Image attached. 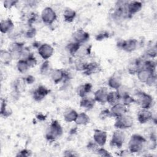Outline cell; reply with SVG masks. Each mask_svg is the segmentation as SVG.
<instances>
[{"mask_svg": "<svg viewBox=\"0 0 157 157\" xmlns=\"http://www.w3.org/2000/svg\"><path fill=\"white\" fill-rule=\"evenodd\" d=\"M147 143V139L142 135L134 134L131 136L128 143V150L131 153L140 152Z\"/></svg>", "mask_w": 157, "mask_h": 157, "instance_id": "6da1fadb", "label": "cell"}, {"mask_svg": "<svg viewBox=\"0 0 157 157\" xmlns=\"http://www.w3.org/2000/svg\"><path fill=\"white\" fill-rule=\"evenodd\" d=\"M63 133V129L61 124L58 120H54L51 122L47 128L45 137L47 140L52 142L61 137Z\"/></svg>", "mask_w": 157, "mask_h": 157, "instance_id": "7a4b0ae2", "label": "cell"}, {"mask_svg": "<svg viewBox=\"0 0 157 157\" xmlns=\"http://www.w3.org/2000/svg\"><path fill=\"white\" fill-rule=\"evenodd\" d=\"M134 124V120L131 115H124L120 117L116 118L114 127L117 129H126L131 128Z\"/></svg>", "mask_w": 157, "mask_h": 157, "instance_id": "3957f363", "label": "cell"}, {"mask_svg": "<svg viewBox=\"0 0 157 157\" xmlns=\"http://www.w3.org/2000/svg\"><path fill=\"white\" fill-rule=\"evenodd\" d=\"M139 41L135 39L120 40L117 42V47L126 52H132L138 48Z\"/></svg>", "mask_w": 157, "mask_h": 157, "instance_id": "277c9868", "label": "cell"}, {"mask_svg": "<svg viewBox=\"0 0 157 157\" xmlns=\"http://www.w3.org/2000/svg\"><path fill=\"white\" fill-rule=\"evenodd\" d=\"M136 102L142 109H149L153 105V99L149 94L140 91L137 94V99L136 100Z\"/></svg>", "mask_w": 157, "mask_h": 157, "instance_id": "5b68a950", "label": "cell"}, {"mask_svg": "<svg viewBox=\"0 0 157 157\" xmlns=\"http://www.w3.org/2000/svg\"><path fill=\"white\" fill-rule=\"evenodd\" d=\"M57 15L51 7H45L41 12V20L44 23L50 25L56 20Z\"/></svg>", "mask_w": 157, "mask_h": 157, "instance_id": "8992f818", "label": "cell"}, {"mask_svg": "<svg viewBox=\"0 0 157 157\" xmlns=\"http://www.w3.org/2000/svg\"><path fill=\"white\" fill-rule=\"evenodd\" d=\"M125 137L124 132L121 129H117L113 132L110 141V144L112 147L120 148L122 147L125 141Z\"/></svg>", "mask_w": 157, "mask_h": 157, "instance_id": "52a82bcc", "label": "cell"}, {"mask_svg": "<svg viewBox=\"0 0 157 157\" xmlns=\"http://www.w3.org/2000/svg\"><path fill=\"white\" fill-rule=\"evenodd\" d=\"M50 75L55 84H58L63 80L67 81L70 79L69 73L61 69H53Z\"/></svg>", "mask_w": 157, "mask_h": 157, "instance_id": "ba28073f", "label": "cell"}, {"mask_svg": "<svg viewBox=\"0 0 157 157\" xmlns=\"http://www.w3.org/2000/svg\"><path fill=\"white\" fill-rule=\"evenodd\" d=\"M38 53L40 57L44 60H48L53 54L54 48L53 47L47 43L42 44L37 48Z\"/></svg>", "mask_w": 157, "mask_h": 157, "instance_id": "9c48e42d", "label": "cell"}, {"mask_svg": "<svg viewBox=\"0 0 157 157\" xmlns=\"http://www.w3.org/2000/svg\"><path fill=\"white\" fill-rule=\"evenodd\" d=\"M72 37L74 42L82 45L88 41L90 39V34L85 30L82 29H78L73 33Z\"/></svg>", "mask_w": 157, "mask_h": 157, "instance_id": "30bf717a", "label": "cell"}, {"mask_svg": "<svg viewBox=\"0 0 157 157\" xmlns=\"http://www.w3.org/2000/svg\"><path fill=\"white\" fill-rule=\"evenodd\" d=\"M109 110L111 117L118 118L126 114L128 109L126 105L119 102L112 105V107Z\"/></svg>", "mask_w": 157, "mask_h": 157, "instance_id": "8fae6325", "label": "cell"}, {"mask_svg": "<svg viewBox=\"0 0 157 157\" xmlns=\"http://www.w3.org/2000/svg\"><path fill=\"white\" fill-rule=\"evenodd\" d=\"M50 92V90L44 85H40L33 91V98L37 102L43 100Z\"/></svg>", "mask_w": 157, "mask_h": 157, "instance_id": "7c38bea8", "label": "cell"}, {"mask_svg": "<svg viewBox=\"0 0 157 157\" xmlns=\"http://www.w3.org/2000/svg\"><path fill=\"white\" fill-rule=\"evenodd\" d=\"M145 59L138 58L132 60L128 66V71L131 75H134L143 67Z\"/></svg>", "mask_w": 157, "mask_h": 157, "instance_id": "4fadbf2b", "label": "cell"}, {"mask_svg": "<svg viewBox=\"0 0 157 157\" xmlns=\"http://www.w3.org/2000/svg\"><path fill=\"white\" fill-rule=\"evenodd\" d=\"M107 139V132L101 129H94L93 134V140L99 146L104 147Z\"/></svg>", "mask_w": 157, "mask_h": 157, "instance_id": "5bb4252c", "label": "cell"}, {"mask_svg": "<svg viewBox=\"0 0 157 157\" xmlns=\"http://www.w3.org/2000/svg\"><path fill=\"white\" fill-rule=\"evenodd\" d=\"M109 86L114 90H117L122 85V79L120 74L115 73L111 75L107 82Z\"/></svg>", "mask_w": 157, "mask_h": 157, "instance_id": "9a60e30c", "label": "cell"}, {"mask_svg": "<svg viewBox=\"0 0 157 157\" xmlns=\"http://www.w3.org/2000/svg\"><path fill=\"white\" fill-rule=\"evenodd\" d=\"M137 118L140 124H144L152 120L153 114L148 109H142L138 112Z\"/></svg>", "mask_w": 157, "mask_h": 157, "instance_id": "2e32d148", "label": "cell"}, {"mask_svg": "<svg viewBox=\"0 0 157 157\" xmlns=\"http://www.w3.org/2000/svg\"><path fill=\"white\" fill-rule=\"evenodd\" d=\"M108 93V90L105 87H101L94 92L93 98L96 102L101 104H104L107 101Z\"/></svg>", "mask_w": 157, "mask_h": 157, "instance_id": "e0dca14e", "label": "cell"}, {"mask_svg": "<svg viewBox=\"0 0 157 157\" xmlns=\"http://www.w3.org/2000/svg\"><path fill=\"white\" fill-rule=\"evenodd\" d=\"M24 47H25L24 44L19 42H15L11 44L9 50L11 53L13 59L19 60L20 52Z\"/></svg>", "mask_w": 157, "mask_h": 157, "instance_id": "ac0fdd59", "label": "cell"}, {"mask_svg": "<svg viewBox=\"0 0 157 157\" xmlns=\"http://www.w3.org/2000/svg\"><path fill=\"white\" fill-rule=\"evenodd\" d=\"M142 8V3L140 1H131L128 2L127 5V12L131 17L133 15L139 12Z\"/></svg>", "mask_w": 157, "mask_h": 157, "instance_id": "d6986e66", "label": "cell"}, {"mask_svg": "<svg viewBox=\"0 0 157 157\" xmlns=\"http://www.w3.org/2000/svg\"><path fill=\"white\" fill-rule=\"evenodd\" d=\"M14 29V24L10 18L2 20L0 22V31L3 34H9Z\"/></svg>", "mask_w": 157, "mask_h": 157, "instance_id": "ffe728a7", "label": "cell"}, {"mask_svg": "<svg viewBox=\"0 0 157 157\" xmlns=\"http://www.w3.org/2000/svg\"><path fill=\"white\" fill-rule=\"evenodd\" d=\"M92 88L93 86L91 83H85L77 87V93L81 98H83L87 96V94L91 91Z\"/></svg>", "mask_w": 157, "mask_h": 157, "instance_id": "44dd1931", "label": "cell"}, {"mask_svg": "<svg viewBox=\"0 0 157 157\" xmlns=\"http://www.w3.org/2000/svg\"><path fill=\"white\" fill-rule=\"evenodd\" d=\"M155 72H153L145 67H142V69H140L137 74V78L138 80L142 82V83H145L147 82V80H148V78L153 74H155Z\"/></svg>", "mask_w": 157, "mask_h": 157, "instance_id": "7402d4cb", "label": "cell"}, {"mask_svg": "<svg viewBox=\"0 0 157 157\" xmlns=\"http://www.w3.org/2000/svg\"><path fill=\"white\" fill-rule=\"evenodd\" d=\"M77 115L78 113L77 112V111L71 107L67 108L64 110L63 113V117L64 120L68 123L75 122Z\"/></svg>", "mask_w": 157, "mask_h": 157, "instance_id": "603a6c76", "label": "cell"}, {"mask_svg": "<svg viewBox=\"0 0 157 157\" xmlns=\"http://www.w3.org/2000/svg\"><path fill=\"white\" fill-rule=\"evenodd\" d=\"M95 103L96 101L93 98L86 96L81 99L80 101V106L86 110H91L94 107Z\"/></svg>", "mask_w": 157, "mask_h": 157, "instance_id": "cb8c5ba5", "label": "cell"}, {"mask_svg": "<svg viewBox=\"0 0 157 157\" xmlns=\"http://www.w3.org/2000/svg\"><path fill=\"white\" fill-rule=\"evenodd\" d=\"M100 69L101 67L98 63L96 62L88 63L86 67L83 71V73L86 75H90L98 72Z\"/></svg>", "mask_w": 157, "mask_h": 157, "instance_id": "d4e9b609", "label": "cell"}, {"mask_svg": "<svg viewBox=\"0 0 157 157\" xmlns=\"http://www.w3.org/2000/svg\"><path fill=\"white\" fill-rule=\"evenodd\" d=\"M13 59L12 55L9 50H1L0 60L1 63L4 65H9Z\"/></svg>", "mask_w": 157, "mask_h": 157, "instance_id": "484cf974", "label": "cell"}, {"mask_svg": "<svg viewBox=\"0 0 157 157\" xmlns=\"http://www.w3.org/2000/svg\"><path fill=\"white\" fill-rule=\"evenodd\" d=\"M120 99H121L120 96L117 90L111 91L108 93L106 102H108L110 105H113L119 102Z\"/></svg>", "mask_w": 157, "mask_h": 157, "instance_id": "4316f807", "label": "cell"}, {"mask_svg": "<svg viewBox=\"0 0 157 157\" xmlns=\"http://www.w3.org/2000/svg\"><path fill=\"white\" fill-rule=\"evenodd\" d=\"M76 17V12L71 8H66L63 12V18L66 22H72Z\"/></svg>", "mask_w": 157, "mask_h": 157, "instance_id": "83f0119b", "label": "cell"}, {"mask_svg": "<svg viewBox=\"0 0 157 157\" xmlns=\"http://www.w3.org/2000/svg\"><path fill=\"white\" fill-rule=\"evenodd\" d=\"M53 69L51 63L48 60H45L40 67V73L42 75H50Z\"/></svg>", "mask_w": 157, "mask_h": 157, "instance_id": "f1b7e54d", "label": "cell"}, {"mask_svg": "<svg viewBox=\"0 0 157 157\" xmlns=\"http://www.w3.org/2000/svg\"><path fill=\"white\" fill-rule=\"evenodd\" d=\"M81 45V44L73 41L67 44V45L66 46V50L70 55H74L77 53Z\"/></svg>", "mask_w": 157, "mask_h": 157, "instance_id": "f546056e", "label": "cell"}, {"mask_svg": "<svg viewBox=\"0 0 157 157\" xmlns=\"http://www.w3.org/2000/svg\"><path fill=\"white\" fill-rule=\"evenodd\" d=\"M12 114V110L7 108V100L4 98L1 99V115L7 118Z\"/></svg>", "mask_w": 157, "mask_h": 157, "instance_id": "4dcf8cb0", "label": "cell"}, {"mask_svg": "<svg viewBox=\"0 0 157 157\" xmlns=\"http://www.w3.org/2000/svg\"><path fill=\"white\" fill-rule=\"evenodd\" d=\"M90 122V117L85 112L78 113L75 123L77 125H86Z\"/></svg>", "mask_w": 157, "mask_h": 157, "instance_id": "1f68e13d", "label": "cell"}, {"mask_svg": "<svg viewBox=\"0 0 157 157\" xmlns=\"http://www.w3.org/2000/svg\"><path fill=\"white\" fill-rule=\"evenodd\" d=\"M25 82L23 79H17L14 81L13 83V92L20 94L25 88Z\"/></svg>", "mask_w": 157, "mask_h": 157, "instance_id": "d6a6232c", "label": "cell"}, {"mask_svg": "<svg viewBox=\"0 0 157 157\" xmlns=\"http://www.w3.org/2000/svg\"><path fill=\"white\" fill-rule=\"evenodd\" d=\"M17 69L19 72L25 73L29 69V67L26 60L19 59L17 63Z\"/></svg>", "mask_w": 157, "mask_h": 157, "instance_id": "836d02e7", "label": "cell"}, {"mask_svg": "<svg viewBox=\"0 0 157 157\" xmlns=\"http://www.w3.org/2000/svg\"><path fill=\"white\" fill-rule=\"evenodd\" d=\"M87 64L88 63L83 60L81 58L79 59L78 58V59L75 62V68L77 71L83 72L85 70Z\"/></svg>", "mask_w": 157, "mask_h": 157, "instance_id": "e575fe53", "label": "cell"}, {"mask_svg": "<svg viewBox=\"0 0 157 157\" xmlns=\"http://www.w3.org/2000/svg\"><path fill=\"white\" fill-rule=\"evenodd\" d=\"M156 67V62L152 59H145L143 67H145L153 72H155Z\"/></svg>", "mask_w": 157, "mask_h": 157, "instance_id": "d590c367", "label": "cell"}, {"mask_svg": "<svg viewBox=\"0 0 157 157\" xmlns=\"http://www.w3.org/2000/svg\"><path fill=\"white\" fill-rule=\"evenodd\" d=\"M122 101V104H123L124 105H126V107L127 106H129V105H131V104L134 103L136 102V99L132 98L129 94H126L124 95V96H123L121 99Z\"/></svg>", "mask_w": 157, "mask_h": 157, "instance_id": "8d00e7d4", "label": "cell"}, {"mask_svg": "<svg viewBox=\"0 0 157 157\" xmlns=\"http://www.w3.org/2000/svg\"><path fill=\"white\" fill-rule=\"evenodd\" d=\"M157 54V48L156 44L154 45H151L148 47L146 50V55L151 58H155Z\"/></svg>", "mask_w": 157, "mask_h": 157, "instance_id": "74e56055", "label": "cell"}, {"mask_svg": "<svg viewBox=\"0 0 157 157\" xmlns=\"http://www.w3.org/2000/svg\"><path fill=\"white\" fill-rule=\"evenodd\" d=\"M36 34V29L32 26L29 25L28 29L25 32V36L27 38H33Z\"/></svg>", "mask_w": 157, "mask_h": 157, "instance_id": "f35d334b", "label": "cell"}, {"mask_svg": "<svg viewBox=\"0 0 157 157\" xmlns=\"http://www.w3.org/2000/svg\"><path fill=\"white\" fill-rule=\"evenodd\" d=\"M32 53L31 52L30 50L26 47H24L22 50L20 52V59H25L26 60L31 55Z\"/></svg>", "mask_w": 157, "mask_h": 157, "instance_id": "ab89813d", "label": "cell"}, {"mask_svg": "<svg viewBox=\"0 0 157 157\" xmlns=\"http://www.w3.org/2000/svg\"><path fill=\"white\" fill-rule=\"evenodd\" d=\"M98 155L100 156H110L111 154L103 147H99L95 152Z\"/></svg>", "mask_w": 157, "mask_h": 157, "instance_id": "60d3db41", "label": "cell"}, {"mask_svg": "<svg viewBox=\"0 0 157 157\" xmlns=\"http://www.w3.org/2000/svg\"><path fill=\"white\" fill-rule=\"evenodd\" d=\"M28 66L29 67V68L31 67H34L37 63V61L36 59V58H35V56H34L33 53H32V54L26 59Z\"/></svg>", "mask_w": 157, "mask_h": 157, "instance_id": "b9f144b4", "label": "cell"}, {"mask_svg": "<svg viewBox=\"0 0 157 157\" xmlns=\"http://www.w3.org/2000/svg\"><path fill=\"white\" fill-rule=\"evenodd\" d=\"M18 1H14V0H6L3 1V6L5 9H10L12 7L15 6L17 3Z\"/></svg>", "mask_w": 157, "mask_h": 157, "instance_id": "7bdbcfd3", "label": "cell"}, {"mask_svg": "<svg viewBox=\"0 0 157 157\" xmlns=\"http://www.w3.org/2000/svg\"><path fill=\"white\" fill-rule=\"evenodd\" d=\"M156 81H157V78H156V75L155 74H152L147 80V82H145L146 85L149 86H153L155 85H156Z\"/></svg>", "mask_w": 157, "mask_h": 157, "instance_id": "ee69618b", "label": "cell"}, {"mask_svg": "<svg viewBox=\"0 0 157 157\" xmlns=\"http://www.w3.org/2000/svg\"><path fill=\"white\" fill-rule=\"evenodd\" d=\"M99 146L93 140V141H90L88 144H87V148L89 150L93 151L94 152H95V151L97 150V148L99 147Z\"/></svg>", "mask_w": 157, "mask_h": 157, "instance_id": "f6af8a7d", "label": "cell"}, {"mask_svg": "<svg viewBox=\"0 0 157 157\" xmlns=\"http://www.w3.org/2000/svg\"><path fill=\"white\" fill-rule=\"evenodd\" d=\"M109 37V33L107 31H102L99 34H97L96 36V39L97 40H102L105 39H107Z\"/></svg>", "mask_w": 157, "mask_h": 157, "instance_id": "bcb514c9", "label": "cell"}, {"mask_svg": "<svg viewBox=\"0 0 157 157\" xmlns=\"http://www.w3.org/2000/svg\"><path fill=\"white\" fill-rule=\"evenodd\" d=\"M99 117L102 120H104L108 117H111L110 113V110L107 109L102 110L99 114Z\"/></svg>", "mask_w": 157, "mask_h": 157, "instance_id": "7dc6e473", "label": "cell"}, {"mask_svg": "<svg viewBox=\"0 0 157 157\" xmlns=\"http://www.w3.org/2000/svg\"><path fill=\"white\" fill-rule=\"evenodd\" d=\"M31 155V152L27 149H23L20 150L16 155V156H22V157H27Z\"/></svg>", "mask_w": 157, "mask_h": 157, "instance_id": "c3c4849f", "label": "cell"}, {"mask_svg": "<svg viewBox=\"0 0 157 157\" xmlns=\"http://www.w3.org/2000/svg\"><path fill=\"white\" fill-rule=\"evenodd\" d=\"M63 152H64L63 153V155L64 156H67V157H68V156H78V155L77 154V153L75 151H74L73 150H71V149L66 150H65Z\"/></svg>", "mask_w": 157, "mask_h": 157, "instance_id": "681fc988", "label": "cell"}, {"mask_svg": "<svg viewBox=\"0 0 157 157\" xmlns=\"http://www.w3.org/2000/svg\"><path fill=\"white\" fill-rule=\"evenodd\" d=\"M24 80L27 84H33L35 82V77L32 75H28L25 78Z\"/></svg>", "mask_w": 157, "mask_h": 157, "instance_id": "f907efd6", "label": "cell"}, {"mask_svg": "<svg viewBox=\"0 0 157 157\" xmlns=\"http://www.w3.org/2000/svg\"><path fill=\"white\" fill-rule=\"evenodd\" d=\"M130 151H129V150H121L120 152V154L118 155L119 156H128L130 155Z\"/></svg>", "mask_w": 157, "mask_h": 157, "instance_id": "816d5d0a", "label": "cell"}, {"mask_svg": "<svg viewBox=\"0 0 157 157\" xmlns=\"http://www.w3.org/2000/svg\"><path fill=\"white\" fill-rule=\"evenodd\" d=\"M37 117V118H38L39 120H45V117L43 114H42V113H39Z\"/></svg>", "mask_w": 157, "mask_h": 157, "instance_id": "f5cc1de1", "label": "cell"}]
</instances>
